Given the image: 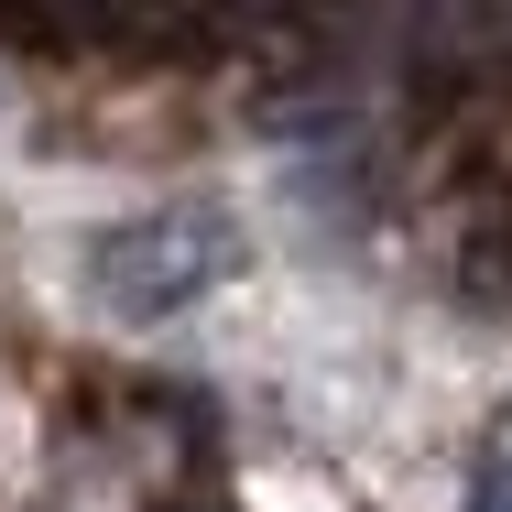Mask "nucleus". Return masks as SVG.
<instances>
[{"instance_id":"obj_3","label":"nucleus","mask_w":512,"mask_h":512,"mask_svg":"<svg viewBox=\"0 0 512 512\" xmlns=\"http://www.w3.org/2000/svg\"><path fill=\"white\" fill-rule=\"evenodd\" d=\"M164 512H229V502H164Z\"/></svg>"},{"instance_id":"obj_1","label":"nucleus","mask_w":512,"mask_h":512,"mask_svg":"<svg viewBox=\"0 0 512 512\" xmlns=\"http://www.w3.org/2000/svg\"><path fill=\"white\" fill-rule=\"evenodd\" d=\"M229 273H240L229 207H153V218L109 229L99 251H88V295H99L120 327H164V316L207 306Z\"/></svg>"},{"instance_id":"obj_2","label":"nucleus","mask_w":512,"mask_h":512,"mask_svg":"<svg viewBox=\"0 0 512 512\" xmlns=\"http://www.w3.org/2000/svg\"><path fill=\"white\" fill-rule=\"evenodd\" d=\"M458 512H512V393L491 404V425L469 436V502Z\"/></svg>"}]
</instances>
